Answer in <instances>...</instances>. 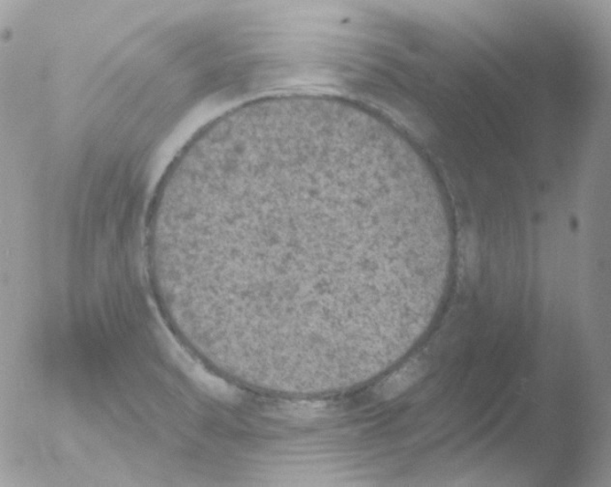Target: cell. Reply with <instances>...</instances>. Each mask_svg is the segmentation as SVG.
<instances>
[{"instance_id":"6da1fadb","label":"cell","mask_w":611,"mask_h":487,"mask_svg":"<svg viewBox=\"0 0 611 487\" xmlns=\"http://www.w3.org/2000/svg\"><path fill=\"white\" fill-rule=\"evenodd\" d=\"M427 368V366L420 361L407 364L380 387V397L384 399H391L400 396L424 376Z\"/></svg>"}]
</instances>
